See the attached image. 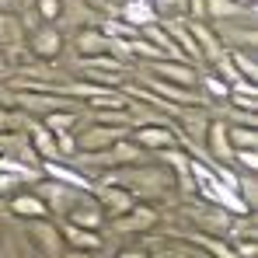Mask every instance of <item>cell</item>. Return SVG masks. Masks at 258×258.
<instances>
[{
  "label": "cell",
  "mask_w": 258,
  "mask_h": 258,
  "mask_svg": "<svg viewBox=\"0 0 258 258\" xmlns=\"http://www.w3.org/2000/svg\"><path fill=\"white\" fill-rule=\"evenodd\" d=\"M105 181H115V185L129 188L136 203H140V199H143V203H154V199H164V196L174 192L171 168H164V164H143V161L105 171Z\"/></svg>",
  "instance_id": "obj_1"
},
{
  "label": "cell",
  "mask_w": 258,
  "mask_h": 258,
  "mask_svg": "<svg viewBox=\"0 0 258 258\" xmlns=\"http://www.w3.org/2000/svg\"><path fill=\"white\" fill-rule=\"evenodd\" d=\"M143 154H147V150H140V147H136L129 136H122V140H115V143H112V147H105V150L81 154V157H77V164L98 168V171H112V168H126V164L143 161Z\"/></svg>",
  "instance_id": "obj_2"
},
{
  "label": "cell",
  "mask_w": 258,
  "mask_h": 258,
  "mask_svg": "<svg viewBox=\"0 0 258 258\" xmlns=\"http://www.w3.org/2000/svg\"><path fill=\"white\" fill-rule=\"evenodd\" d=\"M74 49L81 59H98V56H115V52H126V42H115L101 32V25H84L77 28L74 35Z\"/></svg>",
  "instance_id": "obj_3"
},
{
  "label": "cell",
  "mask_w": 258,
  "mask_h": 258,
  "mask_svg": "<svg viewBox=\"0 0 258 258\" xmlns=\"http://www.w3.org/2000/svg\"><path fill=\"white\" fill-rule=\"evenodd\" d=\"M213 32L227 52H255V42H258L255 21H241V18H234V21H213Z\"/></svg>",
  "instance_id": "obj_4"
},
{
  "label": "cell",
  "mask_w": 258,
  "mask_h": 258,
  "mask_svg": "<svg viewBox=\"0 0 258 258\" xmlns=\"http://www.w3.org/2000/svg\"><path fill=\"white\" fill-rule=\"evenodd\" d=\"M185 216H188L203 234H213V237H227L230 220H234V213H227V210L216 206V203H192V206H185Z\"/></svg>",
  "instance_id": "obj_5"
},
{
  "label": "cell",
  "mask_w": 258,
  "mask_h": 258,
  "mask_svg": "<svg viewBox=\"0 0 258 258\" xmlns=\"http://www.w3.org/2000/svg\"><path fill=\"white\" fill-rule=\"evenodd\" d=\"M35 196L45 203V210L49 213H59L67 216L70 213V206L81 199V188H74V185H63V181H56V178H39V188H35Z\"/></svg>",
  "instance_id": "obj_6"
},
{
  "label": "cell",
  "mask_w": 258,
  "mask_h": 258,
  "mask_svg": "<svg viewBox=\"0 0 258 258\" xmlns=\"http://www.w3.org/2000/svg\"><path fill=\"white\" fill-rule=\"evenodd\" d=\"M25 42H28V49H32V56H39L42 63H52V59L63 52V35H59V25H49V21L32 25V32L25 35Z\"/></svg>",
  "instance_id": "obj_7"
},
{
  "label": "cell",
  "mask_w": 258,
  "mask_h": 258,
  "mask_svg": "<svg viewBox=\"0 0 258 258\" xmlns=\"http://www.w3.org/2000/svg\"><path fill=\"white\" fill-rule=\"evenodd\" d=\"M129 140H133L140 150H157V154L178 147V133L171 129V122H143V126L133 129Z\"/></svg>",
  "instance_id": "obj_8"
},
{
  "label": "cell",
  "mask_w": 258,
  "mask_h": 258,
  "mask_svg": "<svg viewBox=\"0 0 258 258\" xmlns=\"http://www.w3.org/2000/svg\"><path fill=\"white\" fill-rule=\"evenodd\" d=\"M129 136V126H108V122H87V129H81L77 140V154H91V150H105L115 140Z\"/></svg>",
  "instance_id": "obj_9"
},
{
  "label": "cell",
  "mask_w": 258,
  "mask_h": 258,
  "mask_svg": "<svg viewBox=\"0 0 258 258\" xmlns=\"http://www.w3.org/2000/svg\"><path fill=\"white\" fill-rule=\"evenodd\" d=\"M28 223V241L42 251L45 258H59L63 255V234H59V227L49 220V216H39V220H25Z\"/></svg>",
  "instance_id": "obj_10"
},
{
  "label": "cell",
  "mask_w": 258,
  "mask_h": 258,
  "mask_svg": "<svg viewBox=\"0 0 258 258\" xmlns=\"http://www.w3.org/2000/svg\"><path fill=\"white\" fill-rule=\"evenodd\" d=\"M105 223H108L115 234H129V237H133V234L154 230V227H157V213H154L150 206H140V203H136V206H129L126 213L112 216V220H105Z\"/></svg>",
  "instance_id": "obj_11"
},
{
  "label": "cell",
  "mask_w": 258,
  "mask_h": 258,
  "mask_svg": "<svg viewBox=\"0 0 258 258\" xmlns=\"http://www.w3.org/2000/svg\"><path fill=\"white\" fill-rule=\"evenodd\" d=\"M94 199L101 203V210H105V220H112V216H119V213H126L129 206H136V199H133V192L129 188H122V185H115V181H98L94 188Z\"/></svg>",
  "instance_id": "obj_12"
},
{
  "label": "cell",
  "mask_w": 258,
  "mask_h": 258,
  "mask_svg": "<svg viewBox=\"0 0 258 258\" xmlns=\"http://www.w3.org/2000/svg\"><path fill=\"white\" fill-rule=\"evenodd\" d=\"M185 25H188V32H192V39H196V49H199V59H203V63H220V59L227 56V49L216 39L213 25H206L203 18H192V21H185Z\"/></svg>",
  "instance_id": "obj_13"
},
{
  "label": "cell",
  "mask_w": 258,
  "mask_h": 258,
  "mask_svg": "<svg viewBox=\"0 0 258 258\" xmlns=\"http://www.w3.org/2000/svg\"><path fill=\"white\" fill-rule=\"evenodd\" d=\"M63 220L67 223H77V227H87V230H101L105 227V210L94 199V192H81V199L70 206V213L63 216Z\"/></svg>",
  "instance_id": "obj_14"
},
{
  "label": "cell",
  "mask_w": 258,
  "mask_h": 258,
  "mask_svg": "<svg viewBox=\"0 0 258 258\" xmlns=\"http://www.w3.org/2000/svg\"><path fill=\"white\" fill-rule=\"evenodd\" d=\"M147 70H150V77H161V81H168V84H181V87L199 84L196 70H192L185 59H154V63H147Z\"/></svg>",
  "instance_id": "obj_15"
},
{
  "label": "cell",
  "mask_w": 258,
  "mask_h": 258,
  "mask_svg": "<svg viewBox=\"0 0 258 258\" xmlns=\"http://www.w3.org/2000/svg\"><path fill=\"white\" fill-rule=\"evenodd\" d=\"M203 150H210V164H230L234 147H230V140H227V122L210 119V126H206V140H203Z\"/></svg>",
  "instance_id": "obj_16"
},
{
  "label": "cell",
  "mask_w": 258,
  "mask_h": 258,
  "mask_svg": "<svg viewBox=\"0 0 258 258\" xmlns=\"http://www.w3.org/2000/svg\"><path fill=\"white\" fill-rule=\"evenodd\" d=\"M39 168H42L45 178H56V181L74 185V188H81V192H91V188H94V181H91L77 164H67V161H42Z\"/></svg>",
  "instance_id": "obj_17"
},
{
  "label": "cell",
  "mask_w": 258,
  "mask_h": 258,
  "mask_svg": "<svg viewBox=\"0 0 258 258\" xmlns=\"http://www.w3.org/2000/svg\"><path fill=\"white\" fill-rule=\"evenodd\" d=\"M147 91L164 94V101H168V105H178V108H185V105H203V94H196V87L168 84V81H161V77H147Z\"/></svg>",
  "instance_id": "obj_18"
},
{
  "label": "cell",
  "mask_w": 258,
  "mask_h": 258,
  "mask_svg": "<svg viewBox=\"0 0 258 258\" xmlns=\"http://www.w3.org/2000/svg\"><path fill=\"white\" fill-rule=\"evenodd\" d=\"M59 234H63V244H67V248H77V251H94V255H98L101 244H105V237H101L98 230H87V227L67 223V220H63Z\"/></svg>",
  "instance_id": "obj_19"
},
{
  "label": "cell",
  "mask_w": 258,
  "mask_h": 258,
  "mask_svg": "<svg viewBox=\"0 0 258 258\" xmlns=\"http://www.w3.org/2000/svg\"><path fill=\"white\" fill-rule=\"evenodd\" d=\"M25 136H28V143H32V150H35V157L39 161H63L59 157V147H56V136L42 126V122H28L25 126Z\"/></svg>",
  "instance_id": "obj_20"
},
{
  "label": "cell",
  "mask_w": 258,
  "mask_h": 258,
  "mask_svg": "<svg viewBox=\"0 0 258 258\" xmlns=\"http://www.w3.org/2000/svg\"><path fill=\"white\" fill-rule=\"evenodd\" d=\"M115 18H122V21H126V25H133L136 32H143L147 25H154V21H161L150 0H126L122 7H115Z\"/></svg>",
  "instance_id": "obj_21"
},
{
  "label": "cell",
  "mask_w": 258,
  "mask_h": 258,
  "mask_svg": "<svg viewBox=\"0 0 258 258\" xmlns=\"http://www.w3.org/2000/svg\"><path fill=\"white\" fill-rule=\"evenodd\" d=\"M174 115L181 119V126H185V133H188V143H192V147H203V140H206V126H210V115L199 112V105L174 108Z\"/></svg>",
  "instance_id": "obj_22"
},
{
  "label": "cell",
  "mask_w": 258,
  "mask_h": 258,
  "mask_svg": "<svg viewBox=\"0 0 258 258\" xmlns=\"http://www.w3.org/2000/svg\"><path fill=\"white\" fill-rule=\"evenodd\" d=\"M181 241H188V244H196V248H203L210 258H237V251H234V244L227 241V237H213V234H185Z\"/></svg>",
  "instance_id": "obj_23"
},
{
  "label": "cell",
  "mask_w": 258,
  "mask_h": 258,
  "mask_svg": "<svg viewBox=\"0 0 258 258\" xmlns=\"http://www.w3.org/2000/svg\"><path fill=\"white\" fill-rule=\"evenodd\" d=\"M203 18H213V21H234V18H241V21H251V7H241L234 0H206Z\"/></svg>",
  "instance_id": "obj_24"
},
{
  "label": "cell",
  "mask_w": 258,
  "mask_h": 258,
  "mask_svg": "<svg viewBox=\"0 0 258 258\" xmlns=\"http://www.w3.org/2000/svg\"><path fill=\"white\" fill-rule=\"evenodd\" d=\"M11 213L18 220H39V216H49V210L35 192H18V196H11Z\"/></svg>",
  "instance_id": "obj_25"
},
{
  "label": "cell",
  "mask_w": 258,
  "mask_h": 258,
  "mask_svg": "<svg viewBox=\"0 0 258 258\" xmlns=\"http://www.w3.org/2000/svg\"><path fill=\"white\" fill-rule=\"evenodd\" d=\"M21 42H25V25H21V18L0 11V52H4V49H18Z\"/></svg>",
  "instance_id": "obj_26"
},
{
  "label": "cell",
  "mask_w": 258,
  "mask_h": 258,
  "mask_svg": "<svg viewBox=\"0 0 258 258\" xmlns=\"http://www.w3.org/2000/svg\"><path fill=\"white\" fill-rule=\"evenodd\" d=\"M164 161H168V168H171V174H174V188L192 192L196 185H192V171H188V157L174 147V150H164Z\"/></svg>",
  "instance_id": "obj_27"
},
{
  "label": "cell",
  "mask_w": 258,
  "mask_h": 258,
  "mask_svg": "<svg viewBox=\"0 0 258 258\" xmlns=\"http://www.w3.org/2000/svg\"><path fill=\"white\" fill-rule=\"evenodd\" d=\"M94 7L87 4V0H59V21L63 25H77V28H84V25H91V14Z\"/></svg>",
  "instance_id": "obj_28"
},
{
  "label": "cell",
  "mask_w": 258,
  "mask_h": 258,
  "mask_svg": "<svg viewBox=\"0 0 258 258\" xmlns=\"http://www.w3.org/2000/svg\"><path fill=\"white\" fill-rule=\"evenodd\" d=\"M227 140H230L234 150H255L258 147V129L244 126V122H234V126H227Z\"/></svg>",
  "instance_id": "obj_29"
},
{
  "label": "cell",
  "mask_w": 258,
  "mask_h": 258,
  "mask_svg": "<svg viewBox=\"0 0 258 258\" xmlns=\"http://www.w3.org/2000/svg\"><path fill=\"white\" fill-rule=\"evenodd\" d=\"M227 56H230V67H234L237 81H251V84H255V77H258L255 56H251V52H227Z\"/></svg>",
  "instance_id": "obj_30"
},
{
  "label": "cell",
  "mask_w": 258,
  "mask_h": 258,
  "mask_svg": "<svg viewBox=\"0 0 258 258\" xmlns=\"http://www.w3.org/2000/svg\"><path fill=\"white\" fill-rule=\"evenodd\" d=\"M77 115L81 112H70V108H63V112H49L42 119V126L49 129V133H70V129L77 126Z\"/></svg>",
  "instance_id": "obj_31"
},
{
  "label": "cell",
  "mask_w": 258,
  "mask_h": 258,
  "mask_svg": "<svg viewBox=\"0 0 258 258\" xmlns=\"http://www.w3.org/2000/svg\"><path fill=\"white\" fill-rule=\"evenodd\" d=\"M32 4L39 11V21H49V25L59 21V0H32Z\"/></svg>",
  "instance_id": "obj_32"
},
{
  "label": "cell",
  "mask_w": 258,
  "mask_h": 258,
  "mask_svg": "<svg viewBox=\"0 0 258 258\" xmlns=\"http://www.w3.org/2000/svg\"><path fill=\"white\" fill-rule=\"evenodd\" d=\"M230 161H237L248 174L258 171V154H255V150H234V157H230Z\"/></svg>",
  "instance_id": "obj_33"
},
{
  "label": "cell",
  "mask_w": 258,
  "mask_h": 258,
  "mask_svg": "<svg viewBox=\"0 0 258 258\" xmlns=\"http://www.w3.org/2000/svg\"><path fill=\"white\" fill-rule=\"evenodd\" d=\"M203 87H206L213 98H227V91H230V84H227V81H216V77H206V81H203Z\"/></svg>",
  "instance_id": "obj_34"
},
{
  "label": "cell",
  "mask_w": 258,
  "mask_h": 258,
  "mask_svg": "<svg viewBox=\"0 0 258 258\" xmlns=\"http://www.w3.org/2000/svg\"><path fill=\"white\" fill-rule=\"evenodd\" d=\"M14 119H18V112L0 105V129H4V133H7V129H14Z\"/></svg>",
  "instance_id": "obj_35"
},
{
  "label": "cell",
  "mask_w": 258,
  "mask_h": 258,
  "mask_svg": "<svg viewBox=\"0 0 258 258\" xmlns=\"http://www.w3.org/2000/svg\"><path fill=\"white\" fill-rule=\"evenodd\" d=\"M203 7H206V0H185V14L188 18H203Z\"/></svg>",
  "instance_id": "obj_36"
},
{
  "label": "cell",
  "mask_w": 258,
  "mask_h": 258,
  "mask_svg": "<svg viewBox=\"0 0 258 258\" xmlns=\"http://www.w3.org/2000/svg\"><path fill=\"white\" fill-rule=\"evenodd\" d=\"M59 258H94V251H77V248H63Z\"/></svg>",
  "instance_id": "obj_37"
},
{
  "label": "cell",
  "mask_w": 258,
  "mask_h": 258,
  "mask_svg": "<svg viewBox=\"0 0 258 258\" xmlns=\"http://www.w3.org/2000/svg\"><path fill=\"white\" fill-rule=\"evenodd\" d=\"M0 11L14 14V11H21V0H0Z\"/></svg>",
  "instance_id": "obj_38"
},
{
  "label": "cell",
  "mask_w": 258,
  "mask_h": 258,
  "mask_svg": "<svg viewBox=\"0 0 258 258\" xmlns=\"http://www.w3.org/2000/svg\"><path fill=\"white\" fill-rule=\"evenodd\" d=\"M115 258H150L147 251H140V248H129V251H119Z\"/></svg>",
  "instance_id": "obj_39"
},
{
  "label": "cell",
  "mask_w": 258,
  "mask_h": 258,
  "mask_svg": "<svg viewBox=\"0 0 258 258\" xmlns=\"http://www.w3.org/2000/svg\"><path fill=\"white\" fill-rule=\"evenodd\" d=\"M234 4H241V7H251V4H255V0H234Z\"/></svg>",
  "instance_id": "obj_40"
},
{
  "label": "cell",
  "mask_w": 258,
  "mask_h": 258,
  "mask_svg": "<svg viewBox=\"0 0 258 258\" xmlns=\"http://www.w3.org/2000/svg\"><path fill=\"white\" fill-rule=\"evenodd\" d=\"M4 258H18V255H14V251H11V248H4Z\"/></svg>",
  "instance_id": "obj_41"
}]
</instances>
